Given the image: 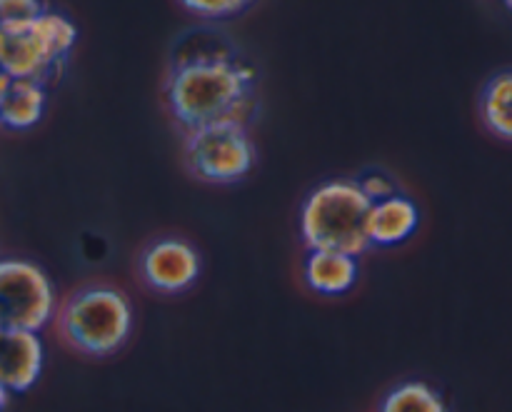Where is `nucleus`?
I'll return each instance as SVG.
<instances>
[{
	"instance_id": "f8f14e48",
	"label": "nucleus",
	"mask_w": 512,
	"mask_h": 412,
	"mask_svg": "<svg viewBox=\"0 0 512 412\" xmlns=\"http://www.w3.org/2000/svg\"><path fill=\"white\" fill-rule=\"evenodd\" d=\"M480 115L485 128L512 143V70L493 75L480 93Z\"/></svg>"
},
{
	"instance_id": "ddd939ff",
	"label": "nucleus",
	"mask_w": 512,
	"mask_h": 412,
	"mask_svg": "<svg viewBox=\"0 0 512 412\" xmlns=\"http://www.w3.org/2000/svg\"><path fill=\"white\" fill-rule=\"evenodd\" d=\"M383 412H445V400L430 385L403 383L390 390L383 400Z\"/></svg>"
},
{
	"instance_id": "dca6fc26",
	"label": "nucleus",
	"mask_w": 512,
	"mask_h": 412,
	"mask_svg": "<svg viewBox=\"0 0 512 412\" xmlns=\"http://www.w3.org/2000/svg\"><path fill=\"white\" fill-rule=\"evenodd\" d=\"M360 185H363L365 193L375 200H383L388 198V195L398 193V185H395V180L390 178L388 173H383V170H368V173L360 175Z\"/></svg>"
},
{
	"instance_id": "2eb2a0df",
	"label": "nucleus",
	"mask_w": 512,
	"mask_h": 412,
	"mask_svg": "<svg viewBox=\"0 0 512 412\" xmlns=\"http://www.w3.org/2000/svg\"><path fill=\"white\" fill-rule=\"evenodd\" d=\"M45 13L43 0H0V25H23Z\"/></svg>"
},
{
	"instance_id": "9b49d317",
	"label": "nucleus",
	"mask_w": 512,
	"mask_h": 412,
	"mask_svg": "<svg viewBox=\"0 0 512 412\" xmlns=\"http://www.w3.org/2000/svg\"><path fill=\"white\" fill-rule=\"evenodd\" d=\"M303 280L313 293L340 298L350 293L358 280V255L343 253V250H308Z\"/></svg>"
},
{
	"instance_id": "6e6552de",
	"label": "nucleus",
	"mask_w": 512,
	"mask_h": 412,
	"mask_svg": "<svg viewBox=\"0 0 512 412\" xmlns=\"http://www.w3.org/2000/svg\"><path fill=\"white\" fill-rule=\"evenodd\" d=\"M45 350L35 330H3L0 383L8 393H28L43 373Z\"/></svg>"
},
{
	"instance_id": "9d476101",
	"label": "nucleus",
	"mask_w": 512,
	"mask_h": 412,
	"mask_svg": "<svg viewBox=\"0 0 512 412\" xmlns=\"http://www.w3.org/2000/svg\"><path fill=\"white\" fill-rule=\"evenodd\" d=\"M420 225V208L405 193H393L383 200H375L370 210L368 233L370 243L378 248H393L413 238Z\"/></svg>"
},
{
	"instance_id": "a211bd4d",
	"label": "nucleus",
	"mask_w": 512,
	"mask_h": 412,
	"mask_svg": "<svg viewBox=\"0 0 512 412\" xmlns=\"http://www.w3.org/2000/svg\"><path fill=\"white\" fill-rule=\"evenodd\" d=\"M250 3H253V0H250Z\"/></svg>"
},
{
	"instance_id": "f257e3e1",
	"label": "nucleus",
	"mask_w": 512,
	"mask_h": 412,
	"mask_svg": "<svg viewBox=\"0 0 512 412\" xmlns=\"http://www.w3.org/2000/svg\"><path fill=\"white\" fill-rule=\"evenodd\" d=\"M168 113L185 130L255 110V70L228 55H193L170 65L163 83Z\"/></svg>"
},
{
	"instance_id": "1a4fd4ad",
	"label": "nucleus",
	"mask_w": 512,
	"mask_h": 412,
	"mask_svg": "<svg viewBox=\"0 0 512 412\" xmlns=\"http://www.w3.org/2000/svg\"><path fill=\"white\" fill-rule=\"evenodd\" d=\"M48 105V90L40 78H10L3 73L0 80V120L8 130L23 133L43 120Z\"/></svg>"
},
{
	"instance_id": "423d86ee",
	"label": "nucleus",
	"mask_w": 512,
	"mask_h": 412,
	"mask_svg": "<svg viewBox=\"0 0 512 412\" xmlns=\"http://www.w3.org/2000/svg\"><path fill=\"white\" fill-rule=\"evenodd\" d=\"M58 315L55 290L40 265L20 258L0 263V325L3 330H40Z\"/></svg>"
},
{
	"instance_id": "7ed1b4c3",
	"label": "nucleus",
	"mask_w": 512,
	"mask_h": 412,
	"mask_svg": "<svg viewBox=\"0 0 512 412\" xmlns=\"http://www.w3.org/2000/svg\"><path fill=\"white\" fill-rule=\"evenodd\" d=\"M58 338L85 358L120 353L133 333V305L110 285H85L70 293L55 315Z\"/></svg>"
},
{
	"instance_id": "4468645a",
	"label": "nucleus",
	"mask_w": 512,
	"mask_h": 412,
	"mask_svg": "<svg viewBox=\"0 0 512 412\" xmlns=\"http://www.w3.org/2000/svg\"><path fill=\"white\" fill-rule=\"evenodd\" d=\"M183 8L205 20H223L230 15L243 13L250 5V0H180Z\"/></svg>"
},
{
	"instance_id": "20e7f679",
	"label": "nucleus",
	"mask_w": 512,
	"mask_h": 412,
	"mask_svg": "<svg viewBox=\"0 0 512 412\" xmlns=\"http://www.w3.org/2000/svg\"><path fill=\"white\" fill-rule=\"evenodd\" d=\"M183 160L188 173L200 183L235 185L253 173L258 150L245 120L225 118L185 130Z\"/></svg>"
},
{
	"instance_id": "f03ea898",
	"label": "nucleus",
	"mask_w": 512,
	"mask_h": 412,
	"mask_svg": "<svg viewBox=\"0 0 512 412\" xmlns=\"http://www.w3.org/2000/svg\"><path fill=\"white\" fill-rule=\"evenodd\" d=\"M373 198L358 178L325 180L300 208V238L308 250H343L363 255L370 248L368 220Z\"/></svg>"
},
{
	"instance_id": "0eeeda50",
	"label": "nucleus",
	"mask_w": 512,
	"mask_h": 412,
	"mask_svg": "<svg viewBox=\"0 0 512 412\" xmlns=\"http://www.w3.org/2000/svg\"><path fill=\"white\" fill-rule=\"evenodd\" d=\"M203 260L183 238H158L143 248L138 275L153 293L183 295L198 283Z\"/></svg>"
},
{
	"instance_id": "f3484780",
	"label": "nucleus",
	"mask_w": 512,
	"mask_h": 412,
	"mask_svg": "<svg viewBox=\"0 0 512 412\" xmlns=\"http://www.w3.org/2000/svg\"><path fill=\"white\" fill-rule=\"evenodd\" d=\"M505 3H508V5H510V8H512V0H505Z\"/></svg>"
},
{
	"instance_id": "39448f33",
	"label": "nucleus",
	"mask_w": 512,
	"mask_h": 412,
	"mask_svg": "<svg viewBox=\"0 0 512 412\" xmlns=\"http://www.w3.org/2000/svg\"><path fill=\"white\" fill-rule=\"evenodd\" d=\"M78 40L73 20L60 13H40L23 25H0V65L10 78H40L63 68Z\"/></svg>"
}]
</instances>
